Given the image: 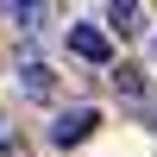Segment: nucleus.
Segmentation results:
<instances>
[{
	"label": "nucleus",
	"mask_w": 157,
	"mask_h": 157,
	"mask_svg": "<svg viewBox=\"0 0 157 157\" xmlns=\"http://www.w3.org/2000/svg\"><path fill=\"white\" fill-rule=\"evenodd\" d=\"M94 126H101V113H94V107H69V113H57V126H50V145L69 151V145H82Z\"/></svg>",
	"instance_id": "1"
},
{
	"label": "nucleus",
	"mask_w": 157,
	"mask_h": 157,
	"mask_svg": "<svg viewBox=\"0 0 157 157\" xmlns=\"http://www.w3.org/2000/svg\"><path fill=\"white\" fill-rule=\"evenodd\" d=\"M69 50H75L82 63H113V38L101 32L94 19H88V25H69Z\"/></svg>",
	"instance_id": "2"
},
{
	"label": "nucleus",
	"mask_w": 157,
	"mask_h": 157,
	"mask_svg": "<svg viewBox=\"0 0 157 157\" xmlns=\"http://www.w3.org/2000/svg\"><path fill=\"white\" fill-rule=\"evenodd\" d=\"M19 82H25V94H50V88H57V69H50L44 57H25L19 63Z\"/></svg>",
	"instance_id": "3"
},
{
	"label": "nucleus",
	"mask_w": 157,
	"mask_h": 157,
	"mask_svg": "<svg viewBox=\"0 0 157 157\" xmlns=\"http://www.w3.org/2000/svg\"><path fill=\"white\" fill-rule=\"evenodd\" d=\"M107 25H113V32H145V6H132V0H113V6H107Z\"/></svg>",
	"instance_id": "4"
},
{
	"label": "nucleus",
	"mask_w": 157,
	"mask_h": 157,
	"mask_svg": "<svg viewBox=\"0 0 157 157\" xmlns=\"http://www.w3.org/2000/svg\"><path fill=\"white\" fill-rule=\"evenodd\" d=\"M6 13H13L19 25H44V6H6Z\"/></svg>",
	"instance_id": "5"
},
{
	"label": "nucleus",
	"mask_w": 157,
	"mask_h": 157,
	"mask_svg": "<svg viewBox=\"0 0 157 157\" xmlns=\"http://www.w3.org/2000/svg\"><path fill=\"white\" fill-rule=\"evenodd\" d=\"M0 126H6V120H0Z\"/></svg>",
	"instance_id": "6"
}]
</instances>
